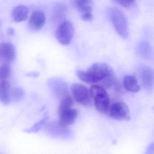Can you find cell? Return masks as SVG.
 I'll use <instances>...</instances> for the list:
<instances>
[{
  "label": "cell",
  "mask_w": 154,
  "mask_h": 154,
  "mask_svg": "<svg viewBox=\"0 0 154 154\" xmlns=\"http://www.w3.org/2000/svg\"><path fill=\"white\" fill-rule=\"evenodd\" d=\"M77 75L79 79L84 82L99 83V86L104 88L112 87L116 82L113 69L106 63H94L86 71L77 70Z\"/></svg>",
  "instance_id": "cell-1"
},
{
  "label": "cell",
  "mask_w": 154,
  "mask_h": 154,
  "mask_svg": "<svg viewBox=\"0 0 154 154\" xmlns=\"http://www.w3.org/2000/svg\"><path fill=\"white\" fill-rule=\"evenodd\" d=\"M96 109L99 113L108 114L110 106V100L105 88L99 85H93L90 89Z\"/></svg>",
  "instance_id": "cell-2"
},
{
  "label": "cell",
  "mask_w": 154,
  "mask_h": 154,
  "mask_svg": "<svg viewBox=\"0 0 154 154\" xmlns=\"http://www.w3.org/2000/svg\"><path fill=\"white\" fill-rule=\"evenodd\" d=\"M108 18L118 35L124 39L129 35L128 23L124 14L118 8L111 7L108 11Z\"/></svg>",
  "instance_id": "cell-3"
},
{
  "label": "cell",
  "mask_w": 154,
  "mask_h": 154,
  "mask_svg": "<svg viewBox=\"0 0 154 154\" xmlns=\"http://www.w3.org/2000/svg\"><path fill=\"white\" fill-rule=\"evenodd\" d=\"M74 32V26L72 23L64 20L60 23L57 28L56 38L61 45H68L72 40Z\"/></svg>",
  "instance_id": "cell-4"
},
{
  "label": "cell",
  "mask_w": 154,
  "mask_h": 154,
  "mask_svg": "<svg viewBox=\"0 0 154 154\" xmlns=\"http://www.w3.org/2000/svg\"><path fill=\"white\" fill-rule=\"evenodd\" d=\"M71 90L73 98L79 104L85 106L91 104L92 98L90 90L86 86L78 83H73Z\"/></svg>",
  "instance_id": "cell-5"
},
{
  "label": "cell",
  "mask_w": 154,
  "mask_h": 154,
  "mask_svg": "<svg viewBox=\"0 0 154 154\" xmlns=\"http://www.w3.org/2000/svg\"><path fill=\"white\" fill-rule=\"evenodd\" d=\"M108 115L111 118L120 121H128L131 118L128 106L122 101H117L112 104Z\"/></svg>",
  "instance_id": "cell-6"
},
{
  "label": "cell",
  "mask_w": 154,
  "mask_h": 154,
  "mask_svg": "<svg viewBox=\"0 0 154 154\" xmlns=\"http://www.w3.org/2000/svg\"><path fill=\"white\" fill-rule=\"evenodd\" d=\"M140 79L144 88L151 91L154 88V70L149 66L142 65L139 69Z\"/></svg>",
  "instance_id": "cell-7"
},
{
  "label": "cell",
  "mask_w": 154,
  "mask_h": 154,
  "mask_svg": "<svg viewBox=\"0 0 154 154\" xmlns=\"http://www.w3.org/2000/svg\"><path fill=\"white\" fill-rule=\"evenodd\" d=\"M48 83L53 94L61 100L69 95L68 85L61 79L52 78L48 81Z\"/></svg>",
  "instance_id": "cell-8"
},
{
  "label": "cell",
  "mask_w": 154,
  "mask_h": 154,
  "mask_svg": "<svg viewBox=\"0 0 154 154\" xmlns=\"http://www.w3.org/2000/svg\"><path fill=\"white\" fill-rule=\"evenodd\" d=\"M16 57V51L13 44L5 42L0 45V59L4 63H12Z\"/></svg>",
  "instance_id": "cell-9"
},
{
  "label": "cell",
  "mask_w": 154,
  "mask_h": 154,
  "mask_svg": "<svg viewBox=\"0 0 154 154\" xmlns=\"http://www.w3.org/2000/svg\"><path fill=\"white\" fill-rule=\"evenodd\" d=\"M45 22L46 17L44 13L41 11H36L31 15L28 22V25L32 30L37 31L43 28Z\"/></svg>",
  "instance_id": "cell-10"
},
{
  "label": "cell",
  "mask_w": 154,
  "mask_h": 154,
  "mask_svg": "<svg viewBox=\"0 0 154 154\" xmlns=\"http://www.w3.org/2000/svg\"><path fill=\"white\" fill-rule=\"evenodd\" d=\"M59 116V123L68 126L75 122L78 116V111L75 109L69 108L58 113Z\"/></svg>",
  "instance_id": "cell-11"
},
{
  "label": "cell",
  "mask_w": 154,
  "mask_h": 154,
  "mask_svg": "<svg viewBox=\"0 0 154 154\" xmlns=\"http://www.w3.org/2000/svg\"><path fill=\"white\" fill-rule=\"evenodd\" d=\"M11 85L8 80L0 81V100L4 105H8L11 100Z\"/></svg>",
  "instance_id": "cell-12"
},
{
  "label": "cell",
  "mask_w": 154,
  "mask_h": 154,
  "mask_svg": "<svg viewBox=\"0 0 154 154\" xmlns=\"http://www.w3.org/2000/svg\"><path fill=\"white\" fill-rule=\"evenodd\" d=\"M137 51L141 57L146 60L151 58L153 53L152 45L148 42L145 41L138 43L137 47Z\"/></svg>",
  "instance_id": "cell-13"
},
{
  "label": "cell",
  "mask_w": 154,
  "mask_h": 154,
  "mask_svg": "<svg viewBox=\"0 0 154 154\" xmlns=\"http://www.w3.org/2000/svg\"><path fill=\"white\" fill-rule=\"evenodd\" d=\"M29 10L25 5H20L14 8L12 12V17L14 21L21 22L27 20Z\"/></svg>",
  "instance_id": "cell-14"
},
{
  "label": "cell",
  "mask_w": 154,
  "mask_h": 154,
  "mask_svg": "<svg viewBox=\"0 0 154 154\" xmlns=\"http://www.w3.org/2000/svg\"><path fill=\"white\" fill-rule=\"evenodd\" d=\"M124 85L127 91L137 93L140 90V86L137 79L134 76L126 75L124 77Z\"/></svg>",
  "instance_id": "cell-15"
},
{
  "label": "cell",
  "mask_w": 154,
  "mask_h": 154,
  "mask_svg": "<svg viewBox=\"0 0 154 154\" xmlns=\"http://www.w3.org/2000/svg\"><path fill=\"white\" fill-rule=\"evenodd\" d=\"M73 4L76 9L81 14L92 12V0H73Z\"/></svg>",
  "instance_id": "cell-16"
},
{
  "label": "cell",
  "mask_w": 154,
  "mask_h": 154,
  "mask_svg": "<svg viewBox=\"0 0 154 154\" xmlns=\"http://www.w3.org/2000/svg\"><path fill=\"white\" fill-rule=\"evenodd\" d=\"M67 8L63 4L56 5L53 9L52 19L55 21H60L64 19L67 14Z\"/></svg>",
  "instance_id": "cell-17"
},
{
  "label": "cell",
  "mask_w": 154,
  "mask_h": 154,
  "mask_svg": "<svg viewBox=\"0 0 154 154\" xmlns=\"http://www.w3.org/2000/svg\"><path fill=\"white\" fill-rule=\"evenodd\" d=\"M74 104V101L71 97L69 95L61 100L58 109V113L65 109L71 108Z\"/></svg>",
  "instance_id": "cell-18"
},
{
  "label": "cell",
  "mask_w": 154,
  "mask_h": 154,
  "mask_svg": "<svg viewBox=\"0 0 154 154\" xmlns=\"http://www.w3.org/2000/svg\"><path fill=\"white\" fill-rule=\"evenodd\" d=\"M48 119L49 116H45L41 120H39L38 122L35 123L31 127L25 129L24 132L27 133H37L39 130H40L42 126L46 124Z\"/></svg>",
  "instance_id": "cell-19"
},
{
  "label": "cell",
  "mask_w": 154,
  "mask_h": 154,
  "mask_svg": "<svg viewBox=\"0 0 154 154\" xmlns=\"http://www.w3.org/2000/svg\"><path fill=\"white\" fill-rule=\"evenodd\" d=\"M11 73L10 64L3 63L0 66V80H8Z\"/></svg>",
  "instance_id": "cell-20"
},
{
  "label": "cell",
  "mask_w": 154,
  "mask_h": 154,
  "mask_svg": "<svg viewBox=\"0 0 154 154\" xmlns=\"http://www.w3.org/2000/svg\"><path fill=\"white\" fill-rule=\"evenodd\" d=\"M112 2L126 9H134L136 7V0H111Z\"/></svg>",
  "instance_id": "cell-21"
},
{
  "label": "cell",
  "mask_w": 154,
  "mask_h": 154,
  "mask_svg": "<svg viewBox=\"0 0 154 154\" xmlns=\"http://www.w3.org/2000/svg\"><path fill=\"white\" fill-rule=\"evenodd\" d=\"M24 96V91L21 88H15L13 90L11 95V98L14 101H19Z\"/></svg>",
  "instance_id": "cell-22"
},
{
  "label": "cell",
  "mask_w": 154,
  "mask_h": 154,
  "mask_svg": "<svg viewBox=\"0 0 154 154\" xmlns=\"http://www.w3.org/2000/svg\"><path fill=\"white\" fill-rule=\"evenodd\" d=\"M81 19L85 21H91L93 20V15L92 12H88L81 14Z\"/></svg>",
  "instance_id": "cell-23"
},
{
  "label": "cell",
  "mask_w": 154,
  "mask_h": 154,
  "mask_svg": "<svg viewBox=\"0 0 154 154\" xmlns=\"http://www.w3.org/2000/svg\"><path fill=\"white\" fill-rule=\"evenodd\" d=\"M26 75L29 77H32V78H36L39 76V73L37 72H31L27 73Z\"/></svg>",
  "instance_id": "cell-24"
},
{
  "label": "cell",
  "mask_w": 154,
  "mask_h": 154,
  "mask_svg": "<svg viewBox=\"0 0 154 154\" xmlns=\"http://www.w3.org/2000/svg\"><path fill=\"white\" fill-rule=\"evenodd\" d=\"M8 33L9 35H13L14 34V30L12 28H9L8 30Z\"/></svg>",
  "instance_id": "cell-25"
},
{
  "label": "cell",
  "mask_w": 154,
  "mask_h": 154,
  "mask_svg": "<svg viewBox=\"0 0 154 154\" xmlns=\"http://www.w3.org/2000/svg\"></svg>",
  "instance_id": "cell-26"
}]
</instances>
